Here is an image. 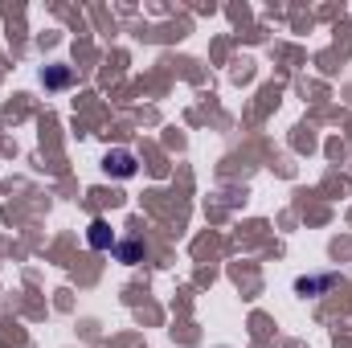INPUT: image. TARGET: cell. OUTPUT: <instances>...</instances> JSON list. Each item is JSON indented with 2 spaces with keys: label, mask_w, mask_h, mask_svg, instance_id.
<instances>
[{
  "label": "cell",
  "mask_w": 352,
  "mask_h": 348,
  "mask_svg": "<svg viewBox=\"0 0 352 348\" xmlns=\"http://www.w3.org/2000/svg\"><path fill=\"white\" fill-rule=\"evenodd\" d=\"M102 168L111 176H123V180H127V176H135V156H131V152H107Z\"/></svg>",
  "instance_id": "6da1fadb"
},
{
  "label": "cell",
  "mask_w": 352,
  "mask_h": 348,
  "mask_svg": "<svg viewBox=\"0 0 352 348\" xmlns=\"http://www.w3.org/2000/svg\"><path fill=\"white\" fill-rule=\"evenodd\" d=\"M90 246H94V250H115V234H111V226H107V221H102V217H98V221H90Z\"/></svg>",
  "instance_id": "7a4b0ae2"
},
{
  "label": "cell",
  "mask_w": 352,
  "mask_h": 348,
  "mask_svg": "<svg viewBox=\"0 0 352 348\" xmlns=\"http://www.w3.org/2000/svg\"><path fill=\"white\" fill-rule=\"evenodd\" d=\"M115 259L119 262H140L144 259V242H140V238H123V242H115Z\"/></svg>",
  "instance_id": "3957f363"
},
{
  "label": "cell",
  "mask_w": 352,
  "mask_h": 348,
  "mask_svg": "<svg viewBox=\"0 0 352 348\" xmlns=\"http://www.w3.org/2000/svg\"><path fill=\"white\" fill-rule=\"evenodd\" d=\"M336 283V274H320V279H299V291L303 295H311V291H324V287H332Z\"/></svg>",
  "instance_id": "277c9868"
},
{
  "label": "cell",
  "mask_w": 352,
  "mask_h": 348,
  "mask_svg": "<svg viewBox=\"0 0 352 348\" xmlns=\"http://www.w3.org/2000/svg\"><path fill=\"white\" fill-rule=\"evenodd\" d=\"M41 83H45V87H66V83H70V70H62V66H58V70H41Z\"/></svg>",
  "instance_id": "5b68a950"
}]
</instances>
